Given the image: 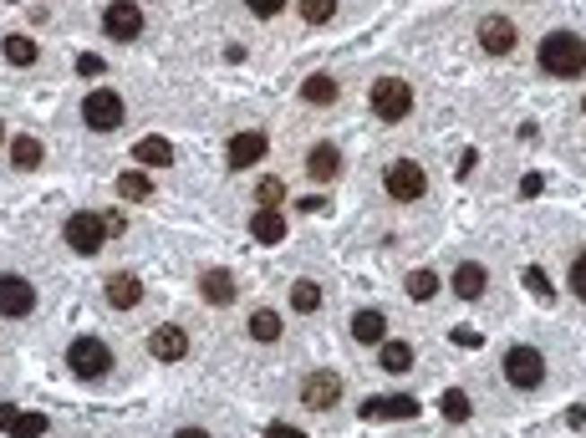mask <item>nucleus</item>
<instances>
[{"label": "nucleus", "instance_id": "obj_36", "mask_svg": "<svg viewBox=\"0 0 586 438\" xmlns=\"http://www.w3.org/2000/svg\"><path fill=\"white\" fill-rule=\"evenodd\" d=\"M245 5H250V16H281V11H285V0H245Z\"/></svg>", "mask_w": 586, "mask_h": 438}, {"label": "nucleus", "instance_id": "obj_43", "mask_svg": "<svg viewBox=\"0 0 586 438\" xmlns=\"http://www.w3.org/2000/svg\"><path fill=\"white\" fill-rule=\"evenodd\" d=\"M174 438H209V434H205V428H179Z\"/></svg>", "mask_w": 586, "mask_h": 438}, {"label": "nucleus", "instance_id": "obj_17", "mask_svg": "<svg viewBox=\"0 0 586 438\" xmlns=\"http://www.w3.org/2000/svg\"><path fill=\"white\" fill-rule=\"evenodd\" d=\"M454 296L459 301H479L485 296V285H490V276H485V266L479 260H459V270H454Z\"/></svg>", "mask_w": 586, "mask_h": 438}, {"label": "nucleus", "instance_id": "obj_12", "mask_svg": "<svg viewBox=\"0 0 586 438\" xmlns=\"http://www.w3.org/2000/svg\"><path fill=\"white\" fill-rule=\"evenodd\" d=\"M102 296H108L112 311H133V306H143V281L133 270H112L108 285H102Z\"/></svg>", "mask_w": 586, "mask_h": 438}, {"label": "nucleus", "instance_id": "obj_34", "mask_svg": "<svg viewBox=\"0 0 586 438\" xmlns=\"http://www.w3.org/2000/svg\"><path fill=\"white\" fill-rule=\"evenodd\" d=\"M285 199V184L281 179H260V209H276Z\"/></svg>", "mask_w": 586, "mask_h": 438}, {"label": "nucleus", "instance_id": "obj_7", "mask_svg": "<svg viewBox=\"0 0 586 438\" xmlns=\"http://www.w3.org/2000/svg\"><path fill=\"white\" fill-rule=\"evenodd\" d=\"M102 240H108V224H102V215H92V209H77V215L66 219V245L77 255H97L102 250Z\"/></svg>", "mask_w": 586, "mask_h": 438}, {"label": "nucleus", "instance_id": "obj_31", "mask_svg": "<svg viewBox=\"0 0 586 438\" xmlns=\"http://www.w3.org/2000/svg\"><path fill=\"white\" fill-rule=\"evenodd\" d=\"M439 407H444V418H449V423H464V418H469V398H464L459 388H449L444 398H439Z\"/></svg>", "mask_w": 586, "mask_h": 438}, {"label": "nucleus", "instance_id": "obj_35", "mask_svg": "<svg viewBox=\"0 0 586 438\" xmlns=\"http://www.w3.org/2000/svg\"><path fill=\"white\" fill-rule=\"evenodd\" d=\"M571 291H576V301H586V250L571 260Z\"/></svg>", "mask_w": 586, "mask_h": 438}, {"label": "nucleus", "instance_id": "obj_27", "mask_svg": "<svg viewBox=\"0 0 586 438\" xmlns=\"http://www.w3.org/2000/svg\"><path fill=\"white\" fill-rule=\"evenodd\" d=\"M291 306H296L302 316H311L321 306V285L317 281H296V285H291Z\"/></svg>", "mask_w": 586, "mask_h": 438}, {"label": "nucleus", "instance_id": "obj_24", "mask_svg": "<svg viewBox=\"0 0 586 438\" xmlns=\"http://www.w3.org/2000/svg\"><path fill=\"white\" fill-rule=\"evenodd\" d=\"M41 158H47V148H41V138H11V163L16 169H41Z\"/></svg>", "mask_w": 586, "mask_h": 438}, {"label": "nucleus", "instance_id": "obj_33", "mask_svg": "<svg viewBox=\"0 0 586 438\" xmlns=\"http://www.w3.org/2000/svg\"><path fill=\"white\" fill-rule=\"evenodd\" d=\"M520 281H525V291H536L540 301H551L555 291H551V276H546V270H536V266H525L520 270Z\"/></svg>", "mask_w": 586, "mask_h": 438}, {"label": "nucleus", "instance_id": "obj_37", "mask_svg": "<svg viewBox=\"0 0 586 438\" xmlns=\"http://www.w3.org/2000/svg\"><path fill=\"white\" fill-rule=\"evenodd\" d=\"M266 438H306V434L291 428V423H266Z\"/></svg>", "mask_w": 586, "mask_h": 438}, {"label": "nucleus", "instance_id": "obj_38", "mask_svg": "<svg viewBox=\"0 0 586 438\" xmlns=\"http://www.w3.org/2000/svg\"><path fill=\"white\" fill-rule=\"evenodd\" d=\"M102 224H108V235H123V230H127L123 209H108V215H102Z\"/></svg>", "mask_w": 586, "mask_h": 438}, {"label": "nucleus", "instance_id": "obj_41", "mask_svg": "<svg viewBox=\"0 0 586 438\" xmlns=\"http://www.w3.org/2000/svg\"><path fill=\"white\" fill-rule=\"evenodd\" d=\"M454 342H459V346H479V331H469V327H459V331H454Z\"/></svg>", "mask_w": 586, "mask_h": 438}, {"label": "nucleus", "instance_id": "obj_6", "mask_svg": "<svg viewBox=\"0 0 586 438\" xmlns=\"http://www.w3.org/2000/svg\"><path fill=\"white\" fill-rule=\"evenodd\" d=\"M505 377L520 392H536L540 382H546V357H540L536 346H510L505 352Z\"/></svg>", "mask_w": 586, "mask_h": 438}, {"label": "nucleus", "instance_id": "obj_13", "mask_svg": "<svg viewBox=\"0 0 586 438\" xmlns=\"http://www.w3.org/2000/svg\"><path fill=\"white\" fill-rule=\"evenodd\" d=\"M479 47H485V57H510V51H515V21L485 16L479 21Z\"/></svg>", "mask_w": 586, "mask_h": 438}, {"label": "nucleus", "instance_id": "obj_1", "mask_svg": "<svg viewBox=\"0 0 586 438\" xmlns=\"http://www.w3.org/2000/svg\"><path fill=\"white\" fill-rule=\"evenodd\" d=\"M536 57H540V72H551V77H582L586 72V41L576 31H551Z\"/></svg>", "mask_w": 586, "mask_h": 438}, {"label": "nucleus", "instance_id": "obj_21", "mask_svg": "<svg viewBox=\"0 0 586 438\" xmlns=\"http://www.w3.org/2000/svg\"><path fill=\"white\" fill-rule=\"evenodd\" d=\"M133 158H138L143 169H163V163H174V143L169 138H138Z\"/></svg>", "mask_w": 586, "mask_h": 438}, {"label": "nucleus", "instance_id": "obj_30", "mask_svg": "<svg viewBox=\"0 0 586 438\" xmlns=\"http://www.w3.org/2000/svg\"><path fill=\"white\" fill-rule=\"evenodd\" d=\"M41 434H47V413H21L11 423V438H41Z\"/></svg>", "mask_w": 586, "mask_h": 438}, {"label": "nucleus", "instance_id": "obj_2", "mask_svg": "<svg viewBox=\"0 0 586 438\" xmlns=\"http://www.w3.org/2000/svg\"><path fill=\"white\" fill-rule=\"evenodd\" d=\"M66 367L82 377V382H102L112 372V352L102 337H77V342L66 346Z\"/></svg>", "mask_w": 586, "mask_h": 438}, {"label": "nucleus", "instance_id": "obj_25", "mask_svg": "<svg viewBox=\"0 0 586 438\" xmlns=\"http://www.w3.org/2000/svg\"><path fill=\"white\" fill-rule=\"evenodd\" d=\"M0 57H5L11 66H31L36 57H41V51H36L31 36H5V41H0Z\"/></svg>", "mask_w": 586, "mask_h": 438}, {"label": "nucleus", "instance_id": "obj_19", "mask_svg": "<svg viewBox=\"0 0 586 438\" xmlns=\"http://www.w3.org/2000/svg\"><path fill=\"white\" fill-rule=\"evenodd\" d=\"M199 291H205L209 306H230V301H235V276H230V270H205V276H199Z\"/></svg>", "mask_w": 586, "mask_h": 438}, {"label": "nucleus", "instance_id": "obj_23", "mask_svg": "<svg viewBox=\"0 0 586 438\" xmlns=\"http://www.w3.org/2000/svg\"><path fill=\"white\" fill-rule=\"evenodd\" d=\"M245 331H250V342H281V316L276 311H250V321H245Z\"/></svg>", "mask_w": 586, "mask_h": 438}, {"label": "nucleus", "instance_id": "obj_11", "mask_svg": "<svg viewBox=\"0 0 586 438\" xmlns=\"http://www.w3.org/2000/svg\"><path fill=\"white\" fill-rule=\"evenodd\" d=\"M357 418H363V423H372V418H418V398H408V392L367 398V403L357 407Z\"/></svg>", "mask_w": 586, "mask_h": 438}, {"label": "nucleus", "instance_id": "obj_45", "mask_svg": "<svg viewBox=\"0 0 586 438\" xmlns=\"http://www.w3.org/2000/svg\"><path fill=\"white\" fill-rule=\"evenodd\" d=\"M582 112H586V97H582Z\"/></svg>", "mask_w": 586, "mask_h": 438}, {"label": "nucleus", "instance_id": "obj_14", "mask_svg": "<svg viewBox=\"0 0 586 438\" xmlns=\"http://www.w3.org/2000/svg\"><path fill=\"white\" fill-rule=\"evenodd\" d=\"M266 148H270V138L266 133H260V127H250V133H235V138H230V169H255V163H260V158H266Z\"/></svg>", "mask_w": 586, "mask_h": 438}, {"label": "nucleus", "instance_id": "obj_20", "mask_svg": "<svg viewBox=\"0 0 586 438\" xmlns=\"http://www.w3.org/2000/svg\"><path fill=\"white\" fill-rule=\"evenodd\" d=\"M302 97L311 108H332L337 97H342V87H337V77H327V72H311V77L302 82Z\"/></svg>", "mask_w": 586, "mask_h": 438}, {"label": "nucleus", "instance_id": "obj_26", "mask_svg": "<svg viewBox=\"0 0 586 438\" xmlns=\"http://www.w3.org/2000/svg\"><path fill=\"white\" fill-rule=\"evenodd\" d=\"M378 357H382V367L398 377V372H408V367H413V346L408 342H382Z\"/></svg>", "mask_w": 586, "mask_h": 438}, {"label": "nucleus", "instance_id": "obj_4", "mask_svg": "<svg viewBox=\"0 0 586 438\" xmlns=\"http://www.w3.org/2000/svg\"><path fill=\"white\" fill-rule=\"evenodd\" d=\"M382 188H388V199H398V204L424 199V194H428L424 163H413V158H398V163H388V173H382Z\"/></svg>", "mask_w": 586, "mask_h": 438}, {"label": "nucleus", "instance_id": "obj_9", "mask_svg": "<svg viewBox=\"0 0 586 438\" xmlns=\"http://www.w3.org/2000/svg\"><path fill=\"white\" fill-rule=\"evenodd\" d=\"M102 31H108L112 41H138L143 36V11L133 5V0H112L108 11H102Z\"/></svg>", "mask_w": 586, "mask_h": 438}, {"label": "nucleus", "instance_id": "obj_28", "mask_svg": "<svg viewBox=\"0 0 586 438\" xmlns=\"http://www.w3.org/2000/svg\"><path fill=\"white\" fill-rule=\"evenodd\" d=\"M296 11H302L311 26H327V21L337 16V0H296Z\"/></svg>", "mask_w": 586, "mask_h": 438}, {"label": "nucleus", "instance_id": "obj_32", "mask_svg": "<svg viewBox=\"0 0 586 438\" xmlns=\"http://www.w3.org/2000/svg\"><path fill=\"white\" fill-rule=\"evenodd\" d=\"M118 194H123V199H148V194H153V184H148L143 173H133V169H127L123 179H118Z\"/></svg>", "mask_w": 586, "mask_h": 438}, {"label": "nucleus", "instance_id": "obj_22", "mask_svg": "<svg viewBox=\"0 0 586 438\" xmlns=\"http://www.w3.org/2000/svg\"><path fill=\"white\" fill-rule=\"evenodd\" d=\"M250 235L260 240V245H281V240H285V219L276 215V209H255V219H250Z\"/></svg>", "mask_w": 586, "mask_h": 438}, {"label": "nucleus", "instance_id": "obj_18", "mask_svg": "<svg viewBox=\"0 0 586 438\" xmlns=\"http://www.w3.org/2000/svg\"><path fill=\"white\" fill-rule=\"evenodd\" d=\"M352 337H357L363 346H382V342H388V316L372 311V306L357 311V316H352Z\"/></svg>", "mask_w": 586, "mask_h": 438}, {"label": "nucleus", "instance_id": "obj_15", "mask_svg": "<svg viewBox=\"0 0 586 438\" xmlns=\"http://www.w3.org/2000/svg\"><path fill=\"white\" fill-rule=\"evenodd\" d=\"M302 403L317 407V413H321V407H337V403H342V377H337V372H311V377H306V388H302Z\"/></svg>", "mask_w": 586, "mask_h": 438}, {"label": "nucleus", "instance_id": "obj_16", "mask_svg": "<svg viewBox=\"0 0 586 438\" xmlns=\"http://www.w3.org/2000/svg\"><path fill=\"white\" fill-rule=\"evenodd\" d=\"M337 173H342L337 143H317V148L306 153V179H311V184H337Z\"/></svg>", "mask_w": 586, "mask_h": 438}, {"label": "nucleus", "instance_id": "obj_29", "mask_svg": "<svg viewBox=\"0 0 586 438\" xmlns=\"http://www.w3.org/2000/svg\"><path fill=\"white\" fill-rule=\"evenodd\" d=\"M403 285H408V296H413V301H428L433 291H439V276H433V270H413Z\"/></svg>", "mask_w": 586, "mask_h": 438}, {"label": "nucleus", "instance_id": "obj_3", "mask_svg": "<svg viewBox=\"0 0 586 438\" xmlns=\"http://www.w3.org/2000/svg\"><path fill=\"white\" fill-rule=\"evenodd\" d=\"M367 102H372V112H378L382 123H403L413 112V87L403 77H378L372 92H367Z\"/></svg>", "mask_w": 586, "mask_h": 438}, {"label": "nucleus", "instance_id": "obj_39", "mask_svg": "<svg viewBox=\"0 0 586 438\" xmlns=\"http://www.w3.org/2000/svg\"><path fill=\"white\" fill-rule=\"evenodd\" d=\"M102 66H108V62H102V57H82V62H77V72H82V77H97Z\"/></svg>", "mask_w": 586, "mask_h": 438}, {"label": "nucleus", "instance_id": "obj_42", "mask_svg": "<svg viewBox=\"0 0 586 438\" xmlns=\"http://www.w3.org/2000/svg\"><path fill=\"white\" fill-rule=\"evenodd\" d=\"M520 194L530 199V194H540V173H525V184H520Z\"/></svg>", "mask_w": 586, "mask_h": 438}, {"label": "nucleus", "instance_id": "obj_40", "mask_svg": "<svg viewBox=\"0 0 586 438\" xmlns=\"http://www.w3.org/2000/svg\"><path fill=\"white\" fill-rule=\"evenodd\" d=\"M21 418V407H11V403H0V434H11V423Z\"/></svg>", "mask_w": 586, "mask_h": 438}, {"label": "nucleus", "instance_id": "obj_5", "mask_svg": "<svg viewBox=\"0 0 586 438\" xmlns=\"http://www.w3.org/2000/svg\"><path fill=\"white\" fill-rule=\"evenodd\" d=\"M82 123L92 127V133H112V127H123V92L97 87V92L82 102Z\"/></svg>", "mask_w": 586, "mask_h": 438}, {"label": "nucleus", "instance_id": "obj_10", "mask_svg": "<svg viewBox=\"0 0 586 438\" xmlns=\"http://www.w3.org/2000/svg\"><path fill=\"white\" fill-rule=\"evenodd\" d=\"M148 352H153L159 362H184L189 357V331L174 327V321H163V327L148 331Z\"/></svg>", "mask_w": 586, "mask_h": 438}, {"label": "nucleus", "instance_id": "obj_44", "mask_svg": "<svg viewBox=\"0 0 586 438\" xmlns=\"http://www.w3.org/2000/svg\"><path fill=\"white\" fill-rule=\"evenodd\" d=\"M0 143H5V123H0Z\"/></svg>", "mask_w": 586, "mask_h": 438}, {"label": "nucleus", "instance_id": "obj_8", "mask_svg": "<svg viewBox=\"0 0 586 438\" xmlns=\"http://www.w3.org/2000/svg\"><path fill=\"white\" fill-rule=\"evenodd\" d=\"M31 311H36V285L26 276H16V270H5L0 276V316L21 321V316H31Z\"/></svg>", "mask_w": 586, "mask_h": 438}]
</instances>
